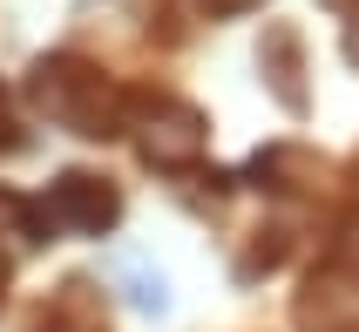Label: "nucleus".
Segmentation results:
<instances>
[{
  "label": "nucleus",
  "mask_w": 359,
  "mask_h": 332,
  "mask_svg": "<svg viewBox=\"0 0 359 332\" xmlns=\"http://www.w3.org/2000/svg\"><path fill=\"white\" fill-rule=\"evenodd\" d=\"M61 211H75L81 224H109V217H116V197L95 190L88 176H61Z\"/></svg>",
  "instance_id": "nucleus-1"
},
{
  "label": "nucleus",
  "mask_w": 359,
  "mask_h": 332,
  "mask_svg": "<svg viewBox=\"0 0 359 332\" xmlns=\"http://www.w3.org/2000/svg\"><path fill=\"white\" fill-rule=\"evenodd\" d=\"M7 142H14V136H7V109H0V150H7Z\"/></svg>",
  "instance_id": "nucleus-2"
}]
</instances>
